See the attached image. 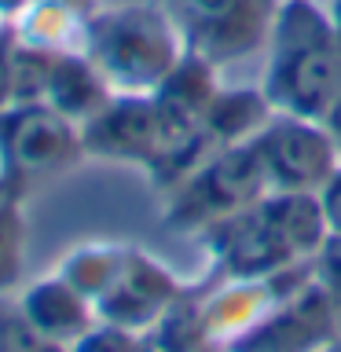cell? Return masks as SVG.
Returning <instances> with one entry per match:
<instances>
[{
  "mask_svg": "<svg viewBox=\"0 0 341 352\" xmlns=\"http://www.w3.org/2000/svg\"><path fill=\"white\" fill-rule=\"evenodd\" d=\"M261 88L279 114L323 118L338 92V26L330 11L312 0H283Z\"/></svg>",
  "mask_w": 341,
  "mask_h": 352,
  "instance_id": "cell-1",
  "label": "cell"
},
{
  "mask_svg": "<svg viewBox=\"0 0 341 352\" xmlns=\"http://www.w3.org/2000/svg\"><path fill=\"white\" fill-rule=\"evenodd\" d=\"M85 52L114 92H154L187 44L180 22L154 0H132L118 8H96L85 22Z\"/></svg>",
  "mask_w": 341,
  "mask_h": 352,
  "instance_id": "cell-2",
  "label": "cell"
},
{
  "mask_svg": "<svg viewBox=\"0 0 341 352\" xmlns=\"http://www.w3.org/2000/svg\"><path fill=\"white\" fill-rule=\"evenodd\" d=\"M264 191H268V180H264L253 143H228V147H217L195 173H187L173 191H165L162 224L202 235L209 224L250 209Z\"/></svg>",
  "mask_w": 341,
  "mask_h": 352,
  "instance_id": "cell-3",
  "label": "cell"
},
{
  "mask_svg": "<svg viewBox=\"0 0 341 352\" xmlns=\"http://www.w3.org/2000/svg\"><path fill=\"white\" fill-rule=\"evenodd\" d=\"M85 158L81 129L44 99L0 110V187L8 195L66 173Z\"/></svg>",
  "mask_w": 341,
  "mask_h": 352,
  "instance_id": "cell-4",
  "label": "cell"
},
{
  "mask_svg": "<svg viewBox=\"0 0 341 352\" xmlns=\"http://www.w3.org/2000/svg\"><path fill=\"white\" fill-rule=\"evenodd\" d=\"M250 143L257 151L268 191H319L341 162V151L334 147L323 121L279 110L253 132Z\"/></svg>",
  "mask_w": 341,
  "mask_h": 352,
  "instance_id": "cell-5",
  "label": "cell"
},
{
  "mask_svg": "<svg viewBox=\"0 0 341 352\" xmlns=\"http://www.w3.org/2000/svg\"><path fill=\"white\" fill-rule=\"evenodd\" d=\"M283 0H180L184 44L220 70L264 48Z\"/></svg>",
  "mask_w": 341,
  "mask_h": 352,
  "instance_id": "cell-6",
  "label": "cell"
},
{
  "mask_svg": "<svg viewBox=\"0 0 341 352\" xmlns=\"http://www.w3.org/2000/svg\"><path fill=\"white\" fill-rule=\"evenodd\" d=\"M341 334L338 316L316 275L272 305L253 327L224 341V352H319Z\"/></svg>",
  "mask_w": 341,
  "mask_h": 352,
  "instance_id": "cell-7",
  "label": "cell"
},
{
  "mask_svg": "<svg viewBox=\"0 0 341 352\" xmlns=\"http://www.w3.org/2000/svg\"><path fill=\"white\" fill-rule=\"evenodd\" d=\"M85 154L151 169L165 151V121L154 92H114L96 118L81 125Z\"/></svg>",
  "mask_w": 341,
  "mask_h": 352,
  "instance_id": "cell-8",
  "label": "cell"
},
{
  "mask_svg": "<svg viewBox=\"0 0 341 352\" xmlns=\"http://www.w3.org/2000/svg\"><path fill=\"white\" fill-rule=\"evenodd\" d=\"M184 297V286L176 283V275L165 268L162 261H154L143 250H129L121 272L114 283L92 301L99 323H114L121 330L143 334L151 330L169 308Z\"/></svg>",
  "mask_w": 341,
  "mask_h": 352,
  "instance_id": "cell-9",
  "label": "cell"
},
{
  "mask_svg": "<svg viewBox=\"0 0 341 352\" xmlns=\"http://www.w3.org/2000/svg\"><path fill=\"white\" fill-rule=\"evenodd\" d=\"M209 257L228 279H264L297 264V257L283 246V239L264 224L257 206L231 213L202 231Z\"/></svg>",
  "mask_w": 341,
  "mask_h": 352,
  "instance_id": "cell-10",
  "label": "cell"
},
{
  "mask_svg": "<svg viewBox=\"0 0 341 352\" xmlns=\"http://www.w3.org/2000/svg\"><path fill=\"white\" fill-rule=\"evenodd\" d=\"M19 308L44 338H52L55 345H63V349H70L77 338L88 334V330L99 323L92 301H88L77 286L66 283L59 272L48 275V279L30 283L26 290L19 294Z\"/></svg>",
  "mask_w": 341,
  "mask_h": 352,
  "instance_id": "cell-11",
  "label": "cell"
},
{
  "mask_svg": "<svg viewBox=\"0 0 341 352\" xmlns=\"http://www.w3.org/2000/svg\"><path fill=\"white\" fill-rule=\"evenodd\" d=\"M110 96H114V88H110V81L103 77V70L88 59L85 48L55 55L44 103L55 107L63 118H70L77 129H81L88 118H96L99 110L107 107Z\"/></svg>",
  "mask_w": 341,
  "mask_h": 352,
  "instance_id": "cell-12",
  "label": "cell"
},
{
  "mask_svg": "<svg viewBox=\"0 0 341 352\" xmlns=\"http://www.w3.org/2000/svg\"><path fill=\"white\" fill-rule=\"evenodd\" d=\"M253 206L297 261H312L330 239L316 191H264Z\"/></svg>",
  "mask_w": 341,
  "mask_h": 352,
  "instance_id": "cell-13",
  "label": "cell"
},
{
  "mask_svg": "<svg viewBox=\"0 0 341 352\" xmlns=\"http://www.w3.org/2000/svg\"><path fill=\"white\" fill-rule=\"evenodd\" d=\"M272 114L275 110L264 88H220L202 114V129L213 136L217 147H228V143H246Z\"/></svg>",
  "mask_w": 341,
  "mask_h": 352,
  "instance_id": "cell-14",
  "label": "cell"
},
{
  "mask_svg": "<svg viewBox=\"0 0 341 352\" xmlns=\"http://www.w3.org/2000/svg\"><path fill=\"white\" fill-rule=\"evenodd\" d=\"M85 22L88 15L63 0H33L15 19V37L48 52H77L85 48Z\"/></svg>",
  "mask_w": 341,
  "mask_h": 352,
  "instance_id": "cell-15",
  "label": "cell"
},
{
  "mask_svg": "<svg viewBox=\"0 0 341 352\" xmlns=\"http://www.w3.org/2000/svg\"><path fill=\"white\" fill-rule=\"evenodd\" d=\"M143 352H217L220 341L206 330L198 305L180 297L151 330L140 334Z\"/></svg>",
  "mask_w": 341,
  "mask_h": 352,
  "instance_id": "cell-16",
  "label": "cell"
},
{
  "mask_svg": "<svg viewBox=\"0 0 341 352\" xmlns=\"http://www.w3.org/2000/svg\"><path fill=\"white\" fill-rule=\"evenodd\" d=\"M129 250L132 246H118V242H88V246H77L74 253H66L59 264V275L70 286H77L88 301H96L114 283V275L121 272Z\"/></svg>",
  "mask_w": 341,
  "mask_h": 352,
  "instance_id": "cell-17",
  "label": "cell"
},
{
  "mask_svg": "<svg viewBox=\"0 0 341 352\" xmlns=\"http://www.w3.org/2000/svg\"><path fill=\"white\" fill-rule=\"evenodd\" d=\"M59 52L37 48L15 37L11 48V88H15V103H37L48 92V77H52V63Z\"/></svg>",
  "mask_w": 341,
  "mask_h": 352,
  "instance_id": "cell-18",
  "label": "cell"
},
{
  "mask_svg": "<svg viewBox=\"0 0 341 352\" xmlns=\"http://www.w3.org/2000/svg\"><path fill=\"white\" fill-rule=\"evenodd\" d=\"M22 250H26V217H22L19 195L0 191V297L19 283Z\"/></svg>",
  "mask_w": 341,
  "mask_h": 352,
  "instance_id": "cell-19",
  "label": "cell"
},
{
  "mask_svg": "<svg viewBox=\"0 0 341 352\" xmlns=\"http://www.w3.org/2000/svg\"><path fill=\"white\" fill-rule=\"evenodd\" d=\"M0 352H66V349L55 345L52 338H44L22 316L19 301H4L0 297Z\"/></svg>",
  "mask_w": 341,
  "mask_h": 352,
  "instance_id": "cell-20",
  "label": "cell"
},
{
  "mask_svg": "<svg viewBox=\"0 0 341 352\" xmlns=\"http://www.w3.org/2000/svg\"><path fill=\"white\" fill-rule=\"evenodd\" d=\"M312 275H316V283L323 286V294L330 297L338 327H341V235H330L323 246H319V253L312 257Z\"/></svg>",
  "mask_w": 341,
  "mask_h": 352,
  "instance_id": "cell-21",
  "label": "cell"
},
{
  "mask_svg": "<svg viewBox=\"0 0 341 352\" xmlns=\"http://www.w3.org/2000/svg\"><path fill=\"white\" fill-rule=\"evenodd\" d=\"M66 352H143L140 334L121 330L114 323H96L88 334H81Z\"/></svg>",
  "mask_w": 341,
  "mask_h": 352,
  "instance_id": "cell-22",
  "label": "cell"
},
{
  "mask_svg": "<svg viewBox=\"0 0 341 352\" xmlns=\"http://www.w3.org/2000/svg\"><path fill=\"white\" fill-rule=\"evenodd\" d=\"M316 195H319V206H323V217H327V231L330 235H341V162Z\"/></svg>",
  "mask_w": 341,
  "mask_h": 352,
  "instance_id": "cell-23",
  "label": "cell"
},
{
  "mask_svg": "<svg viewBox=\"0 0 341 352\" xmlns=\"http://www.w3.org/2000/svg\"><path fill=\"white\" fill-rule=\"evenodd\" d=\"M11 48H15V30L0 26V110L15 103V88H11Z\"/></svg>",
  "mask_w": 341,
  "mask_h": 352,
  "instance_id": "cell-24",
  "label": "cell"
},
{
  "mask_svg": "<svg viewBox=\"0 0 341 352\" xmlns=\"http://www.w3.org/2000/svg\"><path fill=\"white\" fill-rule=\"evenodd\" d=\"M319 121H323V129L330 132V140H334V147L341 151V88L334 92V99H330V107L323 110V118H319Z\"/></svg>",
  "mask_w": 341,
  "mask_h": 352,
  "instance_id": "cell-25",
  "label": "cell"
},
{
  "mask_svg": "<svg viewBox=\"0 0 341 352\" xmlns=\"http://www.w3.org/2000/svg\"><path fill=\"white\" fill-rule=\"evenodd\" d=\"M33 0H0V19H19Z\"/></svg>",
  "mask_w": 341,
  "mask_h": 352,
  "instance_id": "cell-26",
  "label": "cell"
},
{
  "mask_svg": "<svg viewBox=\"0 0 341 352\" xmlns=\"http://www.w3.org/2000/svg\"><path fill=\"white\" fill-rule=\"evenodd\" d=\"M63 4L77 8V11H81V15H92V11H96V4H92V0H63Z\"/></svg>",
  "mask_w": 341,
  "mask_h": 352,
  "instance_id": "cell-27",
  "label": "cell"
},
{
  "mask_svg": "<svg viewBox=\"0 0 341 352\" xmlns=\"http://www.w3.org/2000/svg\"><path fill=\"white\" fill-rule=\"evenodd\" d=\"M330 19H334V26L341 30V0H334V4H330Z\"/></svg>",
  "mask_w": 341,
  "mask_h": 352,
  "instance_id": "cell-28",
  "label": "cell"
},
{
  "mask_svg": "<svg viewBox=\"0 0 341 352\" xmlns=\"http://www.w3.org/2000/svg\"><path fill=\"white\" fill-rule=\"evenodd\" d=\"M319 352H341V334H338L334 341H327V345H323V349H319Z\"/></svg>",
  "mask_w": 341,
  "mask_h": 352,
  "instance_id": "cell-29",
  "label": "cell"
},
{
  "mask_svg": "<svg viewBox=\"0 0 341 352\" xmlns=\"http://www.w3.org/2000/svg\"><path fill=\"white\" fill-rule=\"evenodd\" d=\"M338 88H341V30H338Z\"/></svg>",
  "mask_w": 341,
  "mask_h": 352,
  "instance_id": "cell-30",
  "label": "cell"
},
{
  "mask_svg": "<svg viewBox=\"0 0 341 352\" xmlns=\"http://www.w3.org/2000/svg\"><path fill=\"white\" fill-rule=\"evenodd\" d=\"M0 191H4V187H0Z\"/></svg>",
  "mask_w": 341,
  "mask_h": 352,
  "instance_id": "cell-31",
  "label": "cell"
}]
</instances>
